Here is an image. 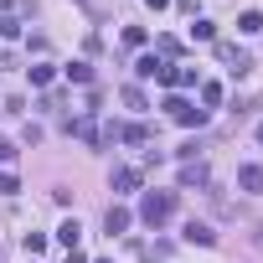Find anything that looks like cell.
<instances>
[{"label":"cell","mask_w":263,"mask_h":263,"mask_svg":"<svg viewBox=\"0 0 263 263\" xmlns=\"http://www.w3.org/2000/svg\"><path fill=\"white\" fill-rule=\"evenodd\" d=\"M171 212H176V191H145V201H140V222L145 227H165Z\"/></svg>","instance_id":"cell-1"},{"label":"cell","mask_w":263,"mask_h":263,"mask_svg":"<svg viewBox=\"0 0 263 263\" xmlns=\"http://www.w3.org/2000/svg\"><path fill=\"white\" fill-rule=\"evenodd\" d=\"M165 108H171V119H176L181 129H201V124H206V108H196V103H186L181 93H171V98H165Z\"/></svg>","instance_id":"cell-2"},{"label":"cell","mask_w":263,"mask_h":263,"mask_svg":"<svg viewBox=\"0 0 263 263\" xmlns=\"http://www.w3.org/2000/svg\"><path fill=\"white\" fill-rule=\"evenodd\" d=\"M67 135H78L83 145H103V129H98V119H93V114H78V119H67Z\"/></svg>","instance_id":"cell-3"},{"label":"cell","mask_w":263,"mask_h":263,"mask_svg":"<svg viewBox=\"0 0 263 263\" xmlns=\"http://www.w3.org/2000/svg\"><path fill=\"white\" fill-rule=\"evenodd\" d=\"M212 47H217V57H222L232 72H248V67H253V57H248L242 47H232V42H212Z\"/></svg>","instance_id":"cell-4"},{"label":"cell","mask_w":263,"mask_h":263,"mask_svg":"<svg viewBox=\"0 0 263 263\" xmlns=\"http://www.w3.org/2000/svg\"><path fill=\"white\" fill-rule=\"evenodd\" d=\"M165 67H171L165 57H155V52H145V57L135 62V78H155V83H160V78H165Z\"/></svg>","instance_id":"cell-5"},{"label":"cell","mask_w":263,"mask_h":263,"mask_svg":"<svg viewBox=\"0 0 263 263\" xmlns=\"http://www.w3.org/2000/svg\"><path fill=\"white\" fill-rule=\"evenodd\" d=\"M206 181H212V171H206L201 160H186V165H181V186H186V191H191V186H206Z\"/></svg>","instance_id":"cell-6"},{"label":"cell","mask_w":263,"mask_h":263,"mask_svg":"<svg viewBox=\"0 0 263 263\" xmlns=\"http://www.w3.org/2000/svg\"><path fill=\"white\" fill-rule=\"evenodd\" d=\"M181 237H186L191 248H212V242H217V232H212L206 222H186V232H181Z\"/></svg>","instance_id":"cell-7"},{"label":"cell","mask_w":263,"mask_h":263,"mask_svg":"<svg viewBox=\"0 0 263 263\" xmlns=\"http://www.w3.org/2000/svg\"><path fill=\"white\" fill-rule=\"evenodd\" d=\"M237 186H242L248 196H263V165H242V171H237Z\"/></svg>","instance_id":"cell-8"},{"label":"cell","mask_w":263,"mask_h":263,"mask_svg":"<svg viewBox=\"0 0 263 263\" xmlns=\"http://www.w3.org/2000/svg\"><path fill=\"white\" fill-rule=\"evenodd\" d=\"M108 181H114V191H140V171L135 165H114Z\"/></svg>","instance_id":"cell-9"},{"label":"cell","mask_w":263,"mask_h":263,"mask_svg":"<svg viewBox=\"0 0 263 263\" xmlns=\"http://www.w3.org/2000/svg\"><path fill=\"white\" fill-rule=\"evenodd\" d=\"M129 222H135V217H129V206H108V212H103V227H108L114 237H119V232H129Z\"/></svg>","instance_id":"cell-10"},{"label":"cell","mask_w":263,"mask_h":263,"mask_svg":"<svg viewBox=\"0 0 263 263\" xmlns=\"http://www.w3.org/2000/svg\"><path fill=\"white\" fill-rule=\"evenodd\" d=\"M237 31H242V36H258V31H263V16H258V11H242V16H237Z\"/></svg>","instance_id":"cell-11"},{"label":"cell","mask_w":263,"mask_h":263,"mask_svg":"<svg viewBox=\"0 0 263 263\" xmlns=\"http://www.w3.org/2000/svg\"><path fill=\"white\" fill-rule=\"evenodd\" d=\"M26 72H31V88H47V83L57 78V67H52V62H36V67H26Z\"/></svg>","instance_id":"cell-12"},{"label":"cell","mask_w":263,"mask_h":263,"mask_svg":"<svg viewBox=\"0 0 263 263\" xmlns=\"http://www.w3.org/2000/svg\"><path fill=\"white\" fill-rule=\"evenodd\" d=\"M78 237H83V227H78V222H62V227H57V242H62L67 253L78 248Z\"/></svg>","instance_id":"cell-13"},{"label":"cell","mask_w":263,"mask_h":263,"mask_svg":"<svg viewBox=\"0 0 263 263\" xmlns=\"http://www.w3.org/2000/svg\"><path fill=\"white\" fill-rule=\"evenodd\" d=\"M191 42H217V26L196 16V21H191Z\"/></svg>","instance_id":"cell-14"},{"label":"cell","mask_w":263,"mask_h":263,"mask_svg":"<svg viewBox=\"0 0 263 263\" xmlns=\"http://www.w3.org/2000/svg\"><path fill=\"white\" fill-rule=\"evenodd\" d=\"M201 108H222V83H201Z\"/></svg>","instance_id":"cell-15"},{"label":"cell","mask_w":263,"mask_h":263,"mask_svg":"<svg viewBox=\"0 0 263 263\" xmlns=\"http://www.w3.org/2000/svg\"><path fill=\"white\" fill-rule=\"evenodd\" d=\"M124 103H129V108H150V98H145V93H140L135 83H129V88H124Z\"/></svg>","instance_id":"cell-16"},{"label":"cell","mask_w":263,"mask_h":263,"mask_svg":"<svg viewBox=\"0 0 263 263\" xmlns=\"http://www.w3.org/2000/svg\"><path fill=\"white\" fill-rule=\"evenodd\" d=\"M0 36L16 42V36H21V21H16V16H0Z\"/></svg>","instance_id":"cell-17"},{"label":"cell","mask_w":263,"mask_h":263,"mask_svg":"<svg viewBox=\"0 0 263 263\" xmlns=\"http://www.w3.org/2000/svg\"><path fill=\"white\" fill-rule=\"evenodd\" d=\"M176 52H181L176 36H160V42H155V57H176Z\"/></svg>","instance_id":"cell-18"},{"label":"cell","mask_w":263,"mask_h":263,"mask_svg":"<svg viewBox=\"0 0 263 263\" xmlns=\"http://www.w3.org/2000/svg\"><path fill=\"white\" fill-rule=\"evenodd\" d=\"M67 78H72V83H93V67H88V62H72Z\"/></svg>","instance_id":"cell-19"},{"label":"cell","mask_w":263,"mask_h":263,"mask_svg":"<svg viewBox=\"0 0 263 263\" xmlns=\"http://www.w3.org/2000/svg\"><path fill=\"white\" fill-rule=\"evenodd\" d=\"M26 253L42 258V253H47V237H42V232H26Z\"/></svg>","instance_id":"cell-20"},{"label":"cell","mask_w":263,"mask_h":263,"mask_svg":"<svg viewBox=\"0 0 263 263\" xmlns=\"http://www.w3.org/2000/svg\"><path fill=\"white\" fill-rule=\"evenodd\" d=\"M16 191H21V181H16L11 171H0V196H16Z\"/></svg>","instance_id":"cell-21"},{"label":"cell","mask_w":263,"mask_h":263,"mask_svg":"<svg viewBox=\"0 0 263 263\" xmlns=\"http://www.w3.org/2000/svg\"><path fill=\"white\" fill-rule=\"evenodd\" d=\"M124 47H145V26H124Z\"/></svg>","instance_id":"cell-22"},{"label":"cell","mask_w":263,"mask_h":263,"mask_svg":"<svg viewBox=\"0 0 263 263\" xmlns=\"http://www.w3.org/2000/svg\"><path fill=\"white\" fill-rule=\"evenodd\" d=\"M11 160H16V145H11V140H0V165H11Z\"/></svg>","instance_id":"cell-23"},{"label":"cell","mask_w":263,"mask_h":263,"mask_svg":"<svg viewBox=\"0 0 263 263\" xmlns=\"http://www.w3.org/2000/svg\"><path fill=\"white\" fill-rule=\"evenodd\" d=\"M145 6H150V11H165V6H171V0H145Z\"/></svg>","instance_id":"cell-24"},{"label":"cell","mask_w":263,"mask_h":263,"mask_svg":"<svg viewBox=\"0 0 263 263\" xmlns=\"http://www.w3.org/2000/svg\"><path fill=\"white\" fill-rule=\"evenodd\" d=\"M0 16H11V0H0Z\"/></svg>","instance_id":"cell-25"},{"label":"cell","mask_w":263,"mask_h":263,"mask_svg":"<svg viewBox=\"0 0 263 263\" xmlns=\"http://www.w3.org/2000/svg\"><path fill=\"white\" fill-rule=\"evenodd\" d=\"M258 145H263V124H258Z\"/></svg>","instance_id":"cell-26"},{"label":"cell","mask_w":263,"mask_h":263,"mask_svg":"<svg viewBox=\"0 0 263 263\" xmlns=\"http://www.w3.org/2000/svg\"><path fill=\"white\" fill-rule=\"evenodd\" d=\"M98 263H108V258H98Z\"/></svg>","instance_id":"cell-27"}]
</instances>
